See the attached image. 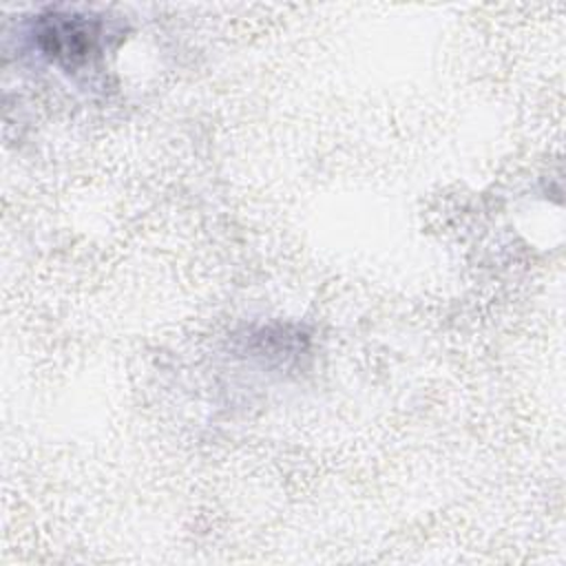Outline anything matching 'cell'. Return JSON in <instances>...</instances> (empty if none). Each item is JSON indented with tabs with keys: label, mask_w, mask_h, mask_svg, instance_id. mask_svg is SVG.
I'll list each match as a JSON object with an SVG mask.
<instances>
[{
	"label": "cell",
	"mask_w": 566,
	"mask_h": 566,
	"mask_svg": "<svg viewBox=\"0 0 566 566\" xmlns=\"http://www.w3.org/2000/svg\"><path fill=\"white\" fill-rule=\"evenodd\" d=\"M42 38L51 40V44L46 46L49 53H53L57 57L75 60V57H84L91 51L93 31L82 20L57 18L44 27Z\"/></svg>",
	"instance_id": "obj_1"
}]
</instances>
